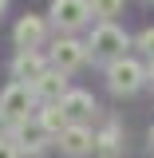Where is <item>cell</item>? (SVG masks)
<instances>
[{
	"instance_id": "6da1fadb",
	"label": "cell",
	"mask_w": 154,
	"mask_h": 158,
	"mask_svg": "<svg viewBox=\"0 0 154 158\" xmlns=\"http://www.w3.org/2000/svg\"><path fill=\"white\" fill-rule=\"evenodd\" d=\"M107 83H111V91L115 95H135L138 87L146 83V67L135 63V59H111V67H107Z\"/></svg>"
},
{
	"instance_id": "7a4b0ae2",
	"label": "cell",
	"mask_w": 154,
	"mask_h": 158,
	"mask_svg": "<svg viewBox=\"0 0 154 158\" xmlns=\"http://www.w3.org/2000/svg\"><path fill=\"white\" fill-rule=\"evenodd\" d=\"M0 111L8 123H28V115L36 111V91L28 83H8L0 95Z\"/></svg>"
},
{
	"instance_id": "3957f363",
	"label": "cell",
	"mask_w": 154,
	"mask_h": 158,
	"mask_svg": "<svg viewBox=\"0 0 154 158\" xmlns=\"http://www.w3.org/2000/svg\"><path fill=\"white\" fill-rule=\"evenodd\" d=\"M127 48H131V36L119 24H99L95 32H91V44H87L91 56H107V59H123Z\"/></svg>"
},
{
	"instance_id": "277c9868",
	"label": "cell",
	"mask_w": 154,
	"mask_h": 158,
	"mask_svg": "<svg viewBox=\"0 0 154 158\" xmlns=\"http://www.w3.org/2000/svg\"><path fill=\"white\" fill-rule=\"evenodd\" d=\"M83 59H87V44H79V40H71V36H59L56 44H52V71H59V75L83 67Z\"/></svg>"
},
{
	"instance_id": "5b68a950",
	"label": "cell",
	"mask_w": 154,
	"mask_h": 158,
	"mask_svg": "<svg viewBox=\"0 0 154 158\" xmlns=\"http://www.w3.org/2000/svg\"><path fill=\"white\" fill-rule=\"evenodd\" d=\"M52 20L63 32H75L91 20V8H87V0H52Z\"/></svg>"
},
{
	"instance_id": "8992f818",
	"label": "cell",
	"mask_w": 154,
	"mask_h": 158,
	"mask_svg": "<svg viewBox=\"0 0 154 158\" xmlns=\"http://www.w3.org/2000/svg\"><path fill=\"white\" fill-rule=\"evenodd\" d=\"M59 150H63L67 158H83V154L95 150V135H91L83 123H71V127L59 135Z\"/></svg>"
},
{
	"instance_id": "52a82bcc",
	"label": "cell",
	"mask_w": 154,
	"mask_h": 158,
	"mask_svg": "<svg viewBox=\"0 0 154 158\" xmlns=\"http://www.w3.org/2000/svg\"><path fill=\"white\" fill-rule=\"evenodd\" d=\"M12 36H16V48H20V52H36L40 44H44V36H48V24H44L40 16H24L16 24Z\"/></svg>"
},
{
	"instance_id": "ba28073f",
	"label": "cell",
	"mask_w": 154,
	"mask_h": 158,
	"mask_svg": "<svg viewBox=\"0 0 154 158\" xmlns=\"http://www.w3.org/2000/svg\"><path fill=\"white\" fill-rule=\"evenodd\" d=\"M44 71H48V59L40 56V52H20V56L12 59V75H16L20 83H28V87H32Z\"/></svg>"
},
{
	"instance_id": "9c48e42d",
	"label": "cell",
	"mask_w": 154,
	"mask_h": 158,
	"mask_svg": "<svg viewBox=\"0 0 154 158\" xmlns=\"http://www.w3.org/2000/svg\"><path fill=\"white\" fill-rule=\"evenodd\" d=\"M32 91H36V99H44V103H59L71 87H67V75H59V71H52V67H48V71L32 83Z\"/></svg>"
},
{
	"instance_id": "30bf717a",
	"label": "cell",
	"mask_w": 154,
	"mask_h": 158,
	"mask_svg": "<svg viewBox=\"0 0 154 158\" xmlns=\"http://www.w3.org/2000/svg\"><path fill=\"white\" fill-rule=\"evenodd\" d=\"M59 107H63L67 123H79V118H87L91 111H95V99L87 95V91H67V95L59 99Z\"/></svg>"
},
{
	"instance_id": "8fae6325",
	"label": "cell",
	"mask_w": 154,
	"mask_h": 158,
	"mask_svg": "<svg viewBox=\"0 0 154 158\" xmlns=\"http://www.w3.org/2000/svg\"><path fill=\"white\" fill-rule=\"evenodd\" d=\"M67 127H71V123H67V115H63L59 103H48V107L40 111V131H44V135H56V138H59Z\"/></svg>"
},
{
	"instance_id": "7c38bea8",
	"label": "cell",
	"mask_w": 154,
	"mask_h": 158,
	"mask_svg": "<svg viewBox=\"0 0 154 158\" xmlns=\"http://www.w3.org/2000/svg\"><path fill=\"white\" fill-rule=\"evenodd\" d=\"M12 146H16L20 154H24V150H28V154H40V150H44V135H40L36 127H28V123H16Z\"/></svg>"
},
{
	"instance_id": "4fadbf2b",
	"label": "cell",
	"mask_w": 154,
	"mask_h": 158,
	"mask_svg": "<svg viewBox=\"0 0 154 158\" xmlns=\"http://www.w3.org/2000/svg\"><path fill=\"white\" fill-rule=\"evenodd\" d=\"M87 8H91V16H99L103 24H111V16L123 12V0H87Z\"/></svg>"
},
{
	"instance_id": "5bb4252c",
	"label": "cell",
	"mask_w": 154,
	"mask_h": 158,
	"mask_svg": "<svg viewBox=\"0 0 154 158\" xmlns=\"http://www.w3.org/2000/svg\"><path fill=\"white\" fill-rule=\"evenodd\" d=\"M119 142H123L119 127H107L103 135H95V146H103V150H119Z\"/></svg>"
},
{
	"instance_id": "9a60e30c",
	"label": "cell",
	"mask_w": 154,
	"mask_h": 158,
	"mask_svg": "<svg viewBox=\"0 0 154 158\" xmlns=\"http://www.w3.org/2000/svg\"><path fill=\"white\" fill-rule=\"evenodd\" d=\"M138 48L146 52V56L154 59V28H146V32H138Z\"/></svg>"
},
{
	"instance_id": "2e32d148",
	"label": "cell",
	"mask_w": 154,
	"mask_h": 158,
	"mask_svg": "<svg viewBox=\"0 0 154 158\" xmlns=\"http://www.w3.org/2000/svg\"><path fill=\"white\" fill-rule=\"evenodd\" d=\"M0 158H20V150L8 142V138H0Z\"/></svg>"
},
{
	"instance_id": "e0dca14e",
	"label": "cell",
	"mask_w": 154,
	"mask_h": 158,
	"mask_svg": "<svg viewBox=\"0 0 154 158\" xmlns=\"http://www.w3.org/2000/svg\"><path fill=\"white\" fill-rule=\"evenodd\" d=\"M4 131H8V118H4V111H0V138H4Z\"/></svg>"
},
{
	"instance_id": "ac0fdd59",
	"label": "cell",
	"mask_w": 154,
	"mask_h": 158,
	"mask_svg": "<svg viewBox=\"0 0 154 158\" xmlns=\"http://www.w3.org/2000/svg\"><path fill=\"white\" fill-rule=\"evenodd\" d=\"M146 83H154V59H150V67H146Z\"/></svg>"
},
{
	"instance_id": "d6986e66",
	"label": "cell",
	"mask_w": 154,
	"mask_h": 158,
	"mask_svg": "<svg viewBox=\"0 0 154 158\" xmlns=\"http://www.w3.org/2000/svg\"><path fill=\"white\" fill-rule=\"evenodd\" d=\"M150 150H154V127H150Z\"/></svg>"
},
{
	"instance_id": "ffe728a7",
	"label": "cell",
	"mask_w": 154,
	"mask_h": 158,
	"mask_svg": "<svg viewBox=\"0 0 154 158\" xmlns=\"http://www.w3.org/2000/svg\"><path fill=\"white\" fill-rule=\"evenodd\" d=\"M4 8H8V0H0V12H4Z\"/></svg>"
}]
</instances>
